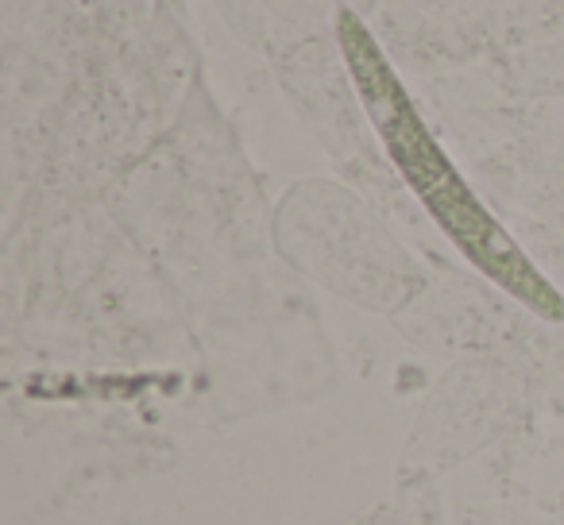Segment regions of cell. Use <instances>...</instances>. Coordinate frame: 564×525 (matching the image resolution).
<instances>
[{
	"instance_id": "obj_1",
	"label": "cell",
	"mask_w": 564,
	"mask_h": 525,
	"mask_svg": "<svg viewBox=\"0 0 564 525\" xmlns=\"http://www.w3.org/2000/svg\"><path fill=\"white\" fill-rule=\"evenodd\" d=\"M340 63L348 70L360 109L376 128L391 166L402 174L433 225L453 240V248L468 259L484 278H491L502 294L525 306L541 321H564V298L538 271L530 255L514 243V236L495 220V212L464 182L456 163L445 155L437 135L417 112L410 89L402 86L399 70L387 58L383 43L356 9H337L333 17Z\"/></svg>"
}]
</instances>
